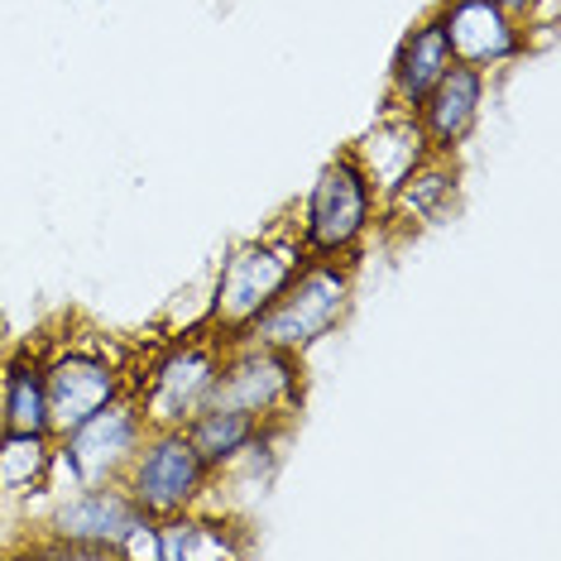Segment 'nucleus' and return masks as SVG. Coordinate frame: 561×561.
I'll use <instances>...</instances> for the list:
<instances>
[{"label": "nucleus", "instance_id": "obj_1", "mask_svg": "<svg viewBox=\"0 0 561 561\" xmlns=\"http://www.w3.org/2000/svg\"><path fill=\"white\" fill-rule=\"evenodd\" d=\"M308 264V250L298 240V226L274 221L270 231L240 240V245L221 260V274L211 284V308L207 327L221 331L226 341L245 336L270 302L284 293V284Z\"/></svg>", "mask_w": 561, "mask_h": 561}, {"label": "nucleus", "instance_id": "obj_2", "mask_svg": "<svg viewBox=\"0 0 561 561\" xmlns=\"http://www.w3.org/2000/svg\"><path fill=\"white\" fill-rule=\"evenodd\" d=\"M351 308H355V260H312L308 254V264L288 278L270 308L254 317L245 336L288 355H308L312 346H322L331 331H341Z\"/></svg>", "mask_w": 561, "mask_h": 561}, {"label": "nucleus", "instance_id": "obj_3", "mask_svg": "<svg viewBox=\"0 0 561 561\" xmlns=\"http://www.w3.org/2000/svg\"><path fill=\"white\" fill-rule=\"evenodd\" d=\"M207 403L250 413L270 427H288L302 408V355L274 351L254 336L226 341Z\"/></svg>", "mask_w": 561, "mask_h": 561}, {"label": "nucleus", "instance_id": "obj_4", "mask_svg": "<svg viewBox=\"0 0 561 561\" xmlns=\"http://www.w3.org/2000/svg\"><path fill=\"white\" fill-rule=\"evenodd\" d=\"M221 351H226L221 331L202 327V331L178 336L159 360H149L145 375L125 385L135 393L145 423L149 427H187L193 423L202 408H207V399H211L216 369H221Z\"/></svg>", "mask_w": 561, "mask_h": 561}, {"label": "nucleus", "instance_id": "obj_5", "mask_svg": "<svg viewBox=\"0 0 561 561\" xmlns=\"http://www.w3.org/2000/svg\"><path fill=\"white\" fill-rule=\"evenodd\" d=\"M145 437H149V423L139 413L135 393L125 389L121 399L96 408L72 432L54 437V476H48V490L62 494V490H78V484L121 480Z\"/></svg>", "mask_w": 561, "mask_h": 561}, {"label": "nucleus", "instance_id": "obj_6", "mask_svg": "<svg viewBox=\"0 0 561 561\" xmlns=\"http://www.w3.org/2000/svg\"><path fill=\"white\" fill-rule=\"evenodd\" d=\"M375 211H379L375 187L365 183L351 149H341V154H331L322 163L308 202H302V221H298L302 250L312 260H355L360 240L369 236Z\"/></svg>", "mask_w": 561, "mask_h": 561}, {"label": "nucleus", "instance_id": "obj_7", "mask_svg": "<svg viewBox=\"0 0 561 561\" xmlns=\"http://www.w3.org/2000/svg\"><path fill=\"white\" fill-rule=\"evenodd\" d=\"M149 514L130 500L121 480L106 484H78L62 490L54 508H48V533L54 547H44L48 557H96V561H125L121 542L145 523Z\"/></svg>", "mask_w": 561, "mask_h": 561}, {"label": "nucleus", "instance_id": "obj_8", "mask_svg": "<svg viewBox=\"0 0 561 561\" xmlns=\"http://www.w3.org/2000/svg\"><path fill=\"white\" fill-rule=\"evenodd\" d=\"M130 490V500L145 508L149 518H169L183 508H197L202 494L211 484L207 461L197 456L187 427H149V437L139 442L130 470L121 476Z\"/></svg>", "mask_w": 561, "mask_h": 561}, {"label": "nucleus", "instance_id": "obj_9", "mask_svg": "<svg viewBox=\"0 0 561 561\" xmlns=\"http://www.w3.org/2000/svg\"><path fill=\"white\" fill-rule=\"evenodd\" d=\"M130 375L111 360L106 351L92 346H68L44 360V393H48V427L54 437L72 432L82 417H92L96 408H106L111 399H121Z\"/></svg>", "mask_w": 561, "mask_h": 561}, {"label": "nucleus", "instance_id": "obj_10", "mask_svg": "<svg viewBox=\"0 0 561 561\" xmlns=\"http://www.w3.org/2000/svg\"><path fill=\"white\" fill-rule=\"evenodd\" d=\"M437 20H442L446 44H451V58L470 62L480 72L500 68V62L518 58L528 48L523 20L508 15L500 0H442Z\"/></svg>", "mask_w": 561, "mask_h": 561}, {"label": "nucleus", "instance_id": "obj_11", "mask_svg": "<svg viewBox=\"0 0 561 561\" xmlns=\"http://www.w3.org/2000/svg\"><path fill=\"white\" fill-rule=\"evenodd\" d=\"M346 149H351V159L360 163L365 183L375 187L379 202H385L393 187H399L403 178L432 154V145H427L417 116H413V111H393V106L379 111V121L369 125L355 145H346Z\"/></svg>", "mask_w": 561, "mask_h": 561}, {"label": "nucleus", "instance_id": "obj_12", "mask_svg": "<svg viewBox=\"0 0 561 561\" xmlns=\"http://www.w3.org/2000/svg\"><path fill=\"white\" fill-rule=\"evenodd\" d=\"M484 82H490V72L470 68V62H451V68L442 72V82L423 96V106H417L413 116L423 125L432 154H456L470 139V130L480 125Z\"/></svg>", "mask_w": 561, "mask_h": 561}, {"label": "nucleus", "instance_id": "obj_13", "mask_svg": "<svg viewBox=\"0 0 561 561\" xmlns=\"http://www.w3.org/2000/svg\"><path fill=\"white\" fill-rule=\"evenodd\" d=\"M451 62L456 58H451V44H446V34H442V20L427 15L399 44V54H393V68H389V106L393 111H417V106H423V96L442 82V72L451 68Z\"/></svg>", "mask_w": 561, "mask_h": 561}, {"label": "nucleus", "instance_id": "obj_14", "mask_svg": "<svg viewBox=\"0 0 561 561\" xmlns=\"http://www.w3.org/2000/svg\"><path fill=\"white\" fill-rule=\"evenodd\" d=\"M159 528V561H221V557H245L250 542L240 538L226 518H207L197 508L154 518Z\"/></svg>", "mask_w": 561, "mask_h": 561}, {"label": "nucleus", "instance_id": "obj_15", "mask_svg": "<svg viewBox=\"0 0 561 561\" xmlns=\"http://www.w3.org/2000/svg\"><path fill=\"white\" fill-rule=\"evenodd\" d=\"M451 197H456V163H451V154H427L385 197V207L393 216H403L408 226H432V221H442L446 216Z\"/></svg>", "mask_w": 561, "mask_h": 561}, {"label": "nucleus", "instance_id": "obj_16", "mask_svg": "<svg viewBox=\"0 0 561 561\" xmlns=\"http://www.w3.org/2000/svg\"><path fill=\"white\" fill-rule=\"evenodd\" d=\"M0 427L54 437V427H48V393H44V360L34 351L15 355L5 365V375H0Z\"/></svg>", "mask_w": 561, "mask_h": 561}, {"label": "nucleus", "instance_id": "obj_17", "mask_svg": "<svg viewBox=\"0 0 561 561\" xmlns=\"http://www.w3.org/2000/svg\"><path fill=\"white\" fill-rule=\"evenodd\" d=\"M260 432H270V423H260V417H250V413H236V408H202V413L187 423V437H193L197 446V456L207 461V470L216 476V470H226L236 461L245 446L260 437ZM284 432V427H278Z\"/></svg>", "mask_w": 561, "mask_h": 561}, {"label": "nucleus", "instance_id": "obj_18", "mask_svg": "<svg viewBox=\"0 0 561 561\" xmlns=\"http://www.w3.org/2000/svg\"><path fill=\"white\" fill-rule=\"evenodd\" d=\"M48 476H54V437L0 427V500L44 494Z\"/></svg>", "mask_w": 561, "mask_h": 561}, {"label": "nucleus", "instance_id": "obj_19", "mask_svg": "<svg viewBox=\"0 0 561 561\" xmlns=\"http://www.w3.org/2000/svg\"><path fill=\"white\" fill-rule=\"evenodd\" d=\"M121 557L125 561H159V528H154V518H145L130 538L121 542Z\"/></svg>", "mask_w": 561, "mask_h": 561}, {"label": "nucleus", "instance_id": "obj_20", "mask_svg": "<svg viewBox=\"0 0 561 561\" xmlns=\"http://www.w3.org/2000/svg\"><path fill=\"white\" fill-rule=\"evenodd\" d=\"M500 5L508 10V15H518V20H528V10L538 5V0H500Z\"/></svg>", "mask_w": 561, "mask_h": 561}]
</instances>
